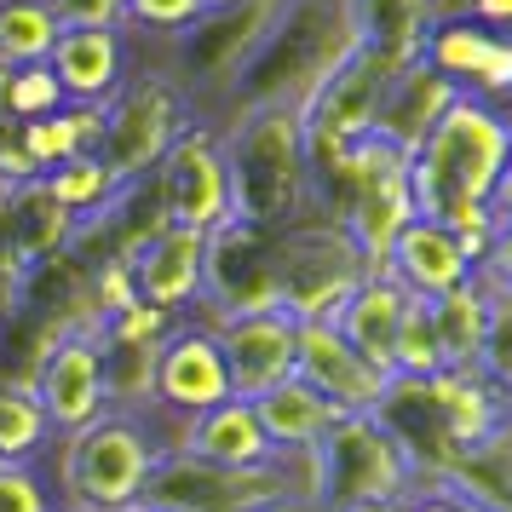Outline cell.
Segmentation results:
<instances>
[{
	"label": "cell",
	"mask_w": 512,
	"mask_h": 512,
	"mask_svg": "<svg viewBox=\"0 0 512 512\" xmlns=\"http://www.w3.org/2000/svg\"><path fill=\"white\" fill-rule=\"evenodd\" d=\"M507 167H512L507 104H484V98L461 93L409 156L415 219H438L443 231L461 236L472 265H484L507 242Z\"/></svg>",
	"instance_id": "cell-1"
},
{
	"label": "cell",
	"mask_w": 512,
	"mask_h": 512,
	"mask_svg": "<svg viewBox=\"0 0 512 512\" xmlns=\"http://www.w3.org/2000/svg\"><path fill=\"white\" fill-rule=\"evenodd\" d=\"M357 52V24H351V0H277V18L248 52V64L236 70L231 93L219 104V121L254 116V110H288L300 116L317 98L328 75Z\"/></svg>",
	"instance_id": "cell-2"
},
{
	"label": "cell",
	"mask_w": 512,
	"mask_h": 512,
	"mask_svg": "<svg viewBox=\"0 0 512 512\" xmlns=\"http://www.w3.org/2000/svg\"><path fill=\"white\" fill-rule=\"evenodd\" d=\"M219 156H225L231 219L277 236L311 213L300 116H288V110H254V116L219 121Z\"/></svg>",
	"instance_id": "cell-3"
},
{
	"label": "cell",
	"mask_w": 512,
	"mask_h": 512,
	"mask_svg": "<svg viewBox=\"0 0 512 512\" xmlns=\"http://www.w3.org/2000/svg\"><path fill=\"white\" fill-rule=\"evenodd\" d=\"M156 455H162V438H156L150 420L104 409L81 432L58 438V461H52L58 484H52V495H58L64 512H127L139 507Z\"/></svg>",
	"instance_id": "cell-4"
},
{
	"label": "cell",
	"mask_w": 512,
	"mask_h": 512,
	"mask_svg": "<svg viewBox=\"0 0 512 512\" xmlns=\"http://www.w3.org/2000/svg\"><path fill=\"white\" fill-rule=\"evenodd\" d=\"M277 18V0H208L179 35L156 41V70L185 93L190 116L213 121L219 104L231 93L236 70L248 64V52L259 47V35Z\"/></svg>",
	"instance_id": "cell-5"
},
{
	"label": "cell",
	"mask_w": 512,
	"mask_h": 512,
	"mask_svg": "<svg viewBox=\"0 0 512 512\" xmlns=\"http://www.w3.org/2000/svg\"><path fill=\"white\" fill-rule=\"evenodd\" d=\"M144 507L156 512H271V507H311L305 501V461L277 455L259 466H208L179 449H162L144 478Z\"/></svg>",
	"instance_id": "cell-6"
},
{
	"label": "cell",
	"mask_w": 512,
	"mask_h": 512,
	"mask_svg": "<svg viewBox=\"0 0 512 512\" xmlns=\"http://www.w3.org/2000/svg\"><path fill=\"white\" fill-rule=\"evenodd\" d=\"M300 461H305L311 512L380 507V501H403L415 489V472L403 461V449L374 415H340L317 438V449H305Z\"/></svg>",
	"instance_id": "cell-7"
},
{
	"label": "cell",
	"mask_w": 512,
	"mask_h": 512,
	"mask_svg": "<svg viewBox=\"0 0 512 512\" xmlns=\"http://www.w3.org/2000/svg\"><path fill=\"white\" fill-rule=\"evenodd\" d=\"M271 271H277V305L294 323H328L363 277H374L363 248L346 225L305 213L300 225L271 236Z\"/></svg>",
	"instance_id": "cell-8"
},
{
	"label": "cell",
	"mask_w": 512,
	"mask_h": 512,
	"mask_svg": "<svg viewBox=\"0 0 512 512\" xmlns=\"http://www.w3.org/2000/svg\"><path fill=\"white\" fill-rule=\"evenodd\" d=\"M190 121L196 116H190L185 93L156 64L133 58V75L121 81V93L104 104V121H98V162L110 167L121 185H133V179L162 167V156Z\"/></svg>",
	"instance_id": "cell-9"
},
{
	"label": "cell",
	"mask_w": 512,
	"mask_h": 512,
	"mask_svg": "<svg viewBox=\"0 0 512 512\" xmlns=\"http://www.w3.org/2000/svg\"><path fill=\"white\" fill-rule=\"evenodd\" d=\"M248 311H282L277 271H271V236L225 219L202 236V294H196V323L213 317H248Z\"/></svg>",
	"instance_id": "cell-10"
},
{
	"label": "cell",
	"mask_w": 512,
	"mask_h": 512,
	"mask_svg": "<svg viewBox=\"0 0 512 512\" xmlns=\"http://www.w3.org/2000/svg\"><path fill=\"white\" fill-rule=\"evenodd\" d=\"M219 403H231L225 357L196 317H179L156 351V386H150V415L144 420L156 426V438H167L173 426H185L190 415H208Z\"/></svg>",
	"instance_id": "cell-11"
},
{
	"label": "cell",
	"mask_w": 512,
	"mask_h": 512,
	"mask_svg": "<svg viewBox=\"0 0 512 512\" xmlns=\"http://www.w3.org/2000/svg\"><path fill=\"white\" fill-rule=\"evenodd\" d=\"M415 219V202H409V162L386 150L374 139H357L351 144V202L340 213L346 236L363 248L369 271L380 277L386 265V248L397 242V231Z\"/></svg>",
	"instance_id": "cell-12"
},
{
	"label": "cell",
	"mask_w": 512,
	"mask_h": 512,
	"mask_svg": "<svg viewBox=\"0 0 512 512\" xmlns=\"http://www.w3.org/2000/svg\"><path fill=\"white\" fill-rule=\"evenodd\" d=\"M162 185V208L167 225L208 236L213 225L231 219V190H225V156H219V127L213 121H190L185 133L173 139V150L156 167Z\"/></svg>",
	"instance_id": "cell-13"
},
{
	"label": "cell",
	"mask_w": 512,
	"mask_h": 512,
	"mask_svg": "<svg viewBox=\"0 0 512 512\" xmlns=\"http://www.w3.org/2000/svg\"><path fill=\"white\" fill-rule=\"evenodd\" d=\"M29 392L41 403L52 426V443L81 432L87 420L104 415V374H98V328L81 334H58L41 346L35 369H29Z\"/></svg>",
	"instance_id": "cell-14"
},
{
	"label": "cell",
	"mask_w": 512,
	"mask_h": 512,
	"mask_svg": "<svg viewBox=\"0 0 512 512\" xmlns=\"http://www.w3.org/2000/svg\"><path fill=\"white\" fill-rule=\"evenodd\" d=\"M213 334V346L225 357V374H231V397L254 403L271 386H282L294 374V334L300 323L288 311H248V317H213L202 323Z\"/></svg>",
	"instance_id": "cell-15"
},
{
	"label": "cell",
	"mask_w": 512,
	"mask_h": 512,
	"mask_svg": "<svg viewBox=\"0 0 512 512\" xmlns=\"http://www.w3.org/2000/svg\"><path fill=\"white\" fill-rule=\"evenodd\" d=\"M397 64H386L374 47L357 41L340 70L328 75L317 98L300 110V139L305 144H357L369 139V121H374V104H380V87H386V75Z\"/></svg>",
	"instance_id": "cell-16"
},
{
	"label": "cell",
	"mask_w": 512,
	"mask_h": 512,
	"mask_svg": "<svg viewBox=\"0 0 512 512\" xmlns=\"http://www.w3.org/2000/svg\"><path fill=\"white\" fill-rule=\"evenodd\" d=\"M294 380H305L317 397H328L340 415H374L386 386H392V374L363 363L334 334V323H300V334H294Z\"/></svg>",
	"instance_id": "cell-17"
},
{
	"label": "cell",
	"mask_w": 512,
	"mask_h": 512,
	"mask_svg": "<svg viewBox=\"0 0 512 512\" xmlns=\"http://www.w3.org/2000/svg\"><path fill=\"white\" fill-rule=\"evenodd\" d=\"M420 58H426L443 81H455L461 93L484 98V104H507V87H512L507 35L472 24V18H443V24H426Z\"/></svg>",
	"instance_id": "cell-18"
},
{
	"label": "cell",
	"mask_w": 512,
	"mask_h": 512,
	"mask_svg": "<svg viewBox=\"0 0 512 512\" xmlns=\"http://www.w3.org/2000/svg\"><path fill=\"white\" fill-rule=\"evenodd\" d=\"M461 98L455 81H443L426 58H409L403 70L386 75V87H380V104H374V121H369V139L397 150L403 162L420 150V139L432 133L443 121V110Z\"/></svg>",
	"instance_id": "cell-19"
},
{
	"label": "cell",
	"mask_w": 512,
	"mask_h": 512,
	"mask_svg": "<svg viewBox=\"0 0 512 512\" xmlns=\"http://www.w3.org/2000/svg\"><path fill=\"white\" fill-rule=\"evenodd\" d=\"M47 70L58 81L64 104L104 110L121 93V81L133 75V35L127 29H64Z\"/></svg>",
	"instance_id": "cell-20"
},
{
	"label": "cell",
	"mask_w": 512,
	"mask_h": 512,
	"mask_svg": "<svg viewBox=\"0 0 512 512\" xmlns=\"http://www.w3.org/2000/svg\"><path fill=\"white\" fill-rule=\"evenodd\" d=\"M380 277H392L409 300H443V294H455L478 277V265L461 248V236L443 231L438 219H409L397 231V242L386 248Z\"/></svg>",
	"instance_id": "cell-21"
},
{
	"label": "cell",
	"mask_w": 512,
	"mask_h": 512,
	"mask_svg": "<svg viewBox=\"0 0 512 512\" xmlns=\"http://www.w3.org/2000/svg\"><path fill=\"white\" fill-rule=\"evenodd\" d=\"M127 277H133V300L190 317L196 294H202V231L162 225L150 242H139L127 254Z\"/></svg>",
	"instance_id": "cell-22"
},
{
	"label": "cell",
	"mask_w": 512,
	"mask_h": 512,
	"mask_svg": "<svg viewBox=\"0 0 512 512\" xmlns=\"http://www.w3.org/2000/svg\"><path fill=\"white\" fill-rule=\"evenodd\" d=\"M162 449H179L190 461H208V466H259V461H277L271 455V443L259 432L254 409L231 397V403H219L208 415H190L185 426H173L162 438Z\"/></svg>",
	"instance_id": "cell-23"
},
{
	"label": "cell",
	"mask_w": 512,
	"mask_h": 512,
	"mask_svg": "<svg viewBox=\"0 0 512 512\" xmlns=\"http://www.w3.org/2000/svg\"><path fill=\"white\" fill-rule=\"evenodd\" d=\"M403 311H409V294H403L392 277H363L328 323H334V334H340L363 363H374L380 374H392V340H397Z\"/></svg>",
	"instance_id": "cell-24"
},
{
	"label": "cell",
	"mask_w": 512,
	"mask_h": 512,
	"mask_svg": "<svg viewBox=\"0 0 512 512\" xmlns=\"http://www.w3.org/2000/svg\"><path fill=\"white\" fill-rule=\"evenodd\" d=\"M75 225H81V219L58 208L41 179L6 190V248H12V259H18V265H24V277L70 254Z\"/></svg>",
	"instance_id": "cell-25"
},
{
	"label": "cell",
	"mask_w": 512,
	"mask_h": 512,
	"mask_svg": "<svg viewBox=\"0 0 512 512\" xmlns=\"http://www.w3.org/2000/svg\"><path fill=\"white\" fill-rule=\"evenodd\" d=\"M248 409H254L259 432L271 443V455H305V449H317V438L340 420V409H334L328 397H317L305 380H294V374H288L282 386H271L265 397H254Z\"/></svg>",
	"instance_id": "cell-26"
},
{
	"label": "cell",
	"mask_w": 512,
	"mask_h": 512,
	"mask_svg": "<svg viewBox=\"0 0 512 512\" xmlns=\"http://www.w3.org/2000/svg\"><path fill=\"white\" fill-rule=\"evenodd\" d=\"M438 484L455 489L472 512H512V443H507V426L489 432V438H478L472 449H461Z\"/></svg>",
	"instance_id": "cell-27"
},
{
	"label": "cell",
	"mask_w": 512,
	"mask_h": 512,
	"mask_svg": "<svg viewBox=\"0 0 512 512\" xmlns=\"http://www.w3.org/2000/svg\"><path fill=\"white\" fill-rule=\"evenodd\" d=\"M351 24H357V41L374 47L386 64H409L420 58V41H426V24H432V0H351Z\"/></svg>",
	"instance_id": "cell-28"
},
{
	"label": "cell",
	"mask_w": 512,
	"mask_h": 512,
	"mask_svg": "<svg viewBox=\"0 0 512 512\" xmlns=\"http://www.w3.org/2000/svg\"><path fill=\"white\" fill-rule=\"evenodd\" d=\"M98 121H104V110L64 104V110H52L41 121H18V144H24V156L35 162V173H47V167L70 162L81 150H98Z\"/></svg>",
	"instance_id": "cell-29"
},
{
	"label": "cell",
	"mask_w": 512,
	"mask_h": 512,
	"mask_svg": "<svg viewBox=\"0 0 512 512\" xmlns=\"http://www.w3.org/2000/svg\"><path fill=\"white\" fill-rule=\"evenodd\" d=\"M58 35H64V24L47 0H0V70L47 64Z\"/></svg>",
	"instance_id": "cell-30"
},
{
	"label": "cell",
	"mask_w": 512,
	"mask_h": 512,
	"mask_svg": "<svg viewBox=\"0 0 512 512\" xmlns=\"http://www.w3.org/2000/svg\"><path fill=\"white\" fill-rule=\"evenodd\" d=\"M41 185H47V196L64 213H75V219H93V213H104L110 202H116L121 179L98 162V150H81V156H70V162L47 167V173H41Z\"/></svg>",
	"instance_id": "cell-31"
},
{
	"label": "cell",
	"mask_w": 512,
	"mask_h": 512,
	"mask_svg": "<svg viewBox=\"0 0 512 512\" xmlns=\"http://www.w3.org/2000/svg\"><path fill=\"white\" fill-rule=\"evenodd\" d=\"M52 426L24 380H0V461H47Z\"/></svg>",
	"instance_id": "cell-32"
},
{
	"label": "cell",
	"mask_w": 512,
	"mask_h": 512,
	"mask_svg": "<svg viewBox=\"0 0 512 512\" xmlns=\"http://www.w3.org/2000/svg\"><path fill=\"white\" fill-rule=\"evenodd\" d=\"M52 110H64V93L52 81L47 64H24V70H6V87H0V116L6 121H41Z\"/></svg>",
	"instance_id": "cell-33"
},
{
	"label": "cell",
	"mask_w": 512,
	"mask_h": 512,
	"mask_svg": "<svg viewBox=\"0 0 512 512\" xmlns=\"http://www.w3.org/2000/svg\"><path fill=\"white\" fill-rule=\"evenodd\" d=\"M0 512H64L52 495V478L41 461H6L0 466Z\"/></svg>",
	"instance_id": "cell-34"
},
{
	"label": "cell",
	"mask_w": 512,
	"mask_h": 512,
	"mask_svg": "<svg viewBox=\"0 0 512 512\" xmlns=\"http://www.w3.org/2000/svg\"><path fill=\"white\" fill-rule=\"evenodd\" d=\"M202 6H208V0H127V6H121V29H127L133 41H139V35L167 41V35H179Z\"/></svg>",
	"instance_id": "cell-35"
},
{
	"label": "cell",
	"mask_w": 512,
	"mask_h": 512,
	"mask_svg": "<svg viewBox=\"0 0 512 512\" xmlns=\"http://www.w3.org/2000/svg\"><path fill=\"white\" fill-rule=\"evenodd\" d=\"M64 29H121V6L127 0H47Z\"/></svg>",
	"instance_id": "cell-36"
},
{
	"label": "cell",
	"mask_w": 512,
	"mask_h": 512,
	"mask_svg": "<svg viewBox=\"0 0 512 512\" xmlns=\"http://www.w3.org/2000/svg\"><path fill=\"white\" fill-rule=\"evenodd\" d=\"M403 512H472V507L443 484H415L409 495H403Z\"/></svg>",
	"instance_id": "cell-37"
},
{
	"label": "cell",
	"mask_w": 512,
	"mask_h": 512,
	"mask_svg": "<svg viewBox=\"0 0 512 512\" xmlns=\"http://www.w3.org/2000/svg\"><path fill=\"white\" fill-rule=\"evenodd\" d=\"M472 24L495 29V35H507V18H512V0H472V12H466Z\"/></svg>",
	"instance_id": "cell-38"
},
{
	"label": "cell",
	"mask_w": 512,
	"mask_h": 512,
	"mask_svg": "<svg viewBox=\"0 0 512 512\" xmlns=\"http://www.w3.org/2000/svg\"><path fill=\"white\" fill-rule=\"evenodd\" d=\"M334 512H403V501H380V507H334Z\"/></svg>",
	"instance_id": "cell-39"
},
{
	"label": "cell",
	"mask_w": 512,
	"mask_h": 512,
	"mask_svg": "<svg viewBox=\"0 0 512 512\" xmlns=\"http://www.w3.org/2000/svg\"><path fill=\"white\" fill-rule=\"evenodd\" d=\"M271 512H311V507H271Z\"/></svg>",
	"instance_id": "cell-40"
},
{
	"label": "cell",
	"mask_w": 512,
	"mask_h": 512,
	"mask_svg": "<svg viewBox=\"0 0 512 512\" xmlns=\"http://www.w3.org/2000/svg\"><path fill=\"white\" fill-rule=\"evenodd\" d=\"M127 512H156V507H144V501H139V507H127Z\"/></svg>",
	"instance_id": "cell-41"
},
{
	"label": "cell",
	"mask_w": 512,
	"mask_h": 512,
	"mask_svg": "<svg viewBox=\"0 0 512 512\" xmlns=\"http://www.w3.org/2000/svg\"><path fill=\"white\" fill-rule=\"evenodd\" d=\"M0 87H6V70H0ZM0 121H6V116H0Z\"/></svg>",
	"instance_id": "cell-42"
},
{
	"label": "cell",
	"mask_w": 512,
	"mask_h": 512,
	"mask_svg": "<svg viewBox=\"0 0 512 512\" xmlns=\"http://www.w3.org/2000/svg\"><path fill=\"white\" fill-rule=\"evenodd\" d=\"M0 466H6V461H0Z\"/></svg>",
	"instance_id": "cell-43"
}]
</instances>
